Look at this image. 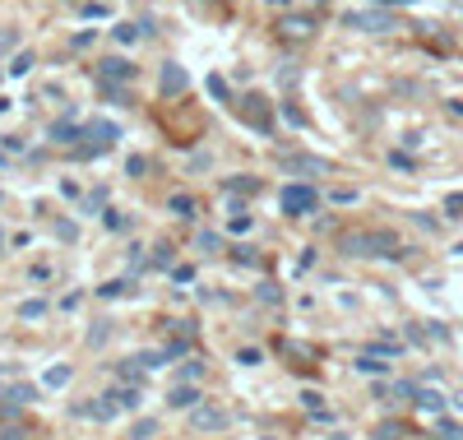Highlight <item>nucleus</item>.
I'll list each match as a JSON object with an SVG mask.
<instances>
[{
    "instance_id": "e433bc0d",
    "label": "nucleus",
    "mask_w": 463,
    "mask_h": 440,
    "mask_svg": "<svg viewBox=\"0 0 463 440\" xmlns=\"http://www.w3.org/2000/svg\"><path fill=\"white\" fill-rule=\"evenodd\" d=\"M370 5H380V10H385V5H408V0H370Z\"/></svg>"
},
{
    "instance_id": "0eeeda50",
    "label": "nucleus",
    "mask_w": 463,
    "mask_h": 440,
    "mask_svg": "<svg viewBox=\"0 0 463 440\" xmlns=\"http://www.w3.org/2000/svg\"><path fill=\"white\" fill-rule=\"evenodd\" d=\"M97 79H102V89H121V84H130V79H135V65L121 61V56H107V61H102V70H97Z\"/></svg>"
},
{
    "instance_id": "423d86ee",
    "label": "nucleus",
    "mask_w": 463,
    "mask_h": 440,
    "mask_svg": "<svg viewBox=\"0 0 463 440\" xmlns=\"http://www.w3.org/2000/svg\"><path fill=\"white\" fill-rule=\"evenodd\" d=\"M241 116H246V121L255 125L260 135H269V130H274V116H269V102H264L260 93H246V98H241Z\"/></svg>"
},
{
    "instance_id": "2eb2a0df",
    "label": "nucleus",
    "mask_w": 463,
    "mask_h": 440,
    "mask_svg": "<svg viewBox=\"0 0 463 440\" xmlns=\"http://www.w3.org/2000/svg\"><path fill=\"white\" fill-rule=\"evenodd\" d=\"M413 403H417L422 412H435V417L445 412V394H435V389H417V394H413Z\"/></svg>"
},
{
    "instance_id": "cd10ccee",
    "label": "nucleus",
    "mask_w": 463,
    "mask_h": 440,
    "mask_svg": "<svg viewBox=\"0 0 463 440\" xmlns=\"http://www.w3.org/2000/svg\"><path fill=\"white\" fill-rule=\"evenodd\" d=\"M278 297H283V292H278V283H260V302L264 306H274Z\"/></svg>"
},
{
    "instance_id": "c9c22d12",
    "label": "nucleus",
    "mask_w": 463,
    "mask_h": 440,
    "mask_svg": "<svg viewBox=\"0 0 463 440\" xmlns=\"http://www.w3.org/2000/svg\"><path fill=\"white\" fill-rule=\"evenodd\" d=\"M84 19H107V5H84Z\"/></svg>"
},
{
    "instance_id": "f257e3e1",
    "label": "nucleus",
    "mask_w": 463,
    "mask_h": 440,
    "mask_svg": "<svg viewBox=\"0 0 463 440\" xmlns=\"http://www.w3.org/2000/svg\"><path fill=\"white\" fill-rule=\"evenodd\" d=\"M339 250L352 259H375V255H403V246L394 232H343L339 237Z\"/></svg>"
},
{
    "instance_id": "58836bf2",
    "label": "nucleus",
    "mask_w": 463,
    "mask_h": 440,
    "mask_svg": "<svg viewBox=\"0 0 463 440\" xmlns=\"http://www.w3.org/2000/svg\"><path fill=\"white\" fill-rule=\"evenodd\" d=\"M0 246H5V237H0Z\"/></svg>"
},
{
    "instance_id": "bb28decb",
    "label": "nucleus",
    "mask_w": 463,
    "mask_h": 440,
    "mask_svg": "<svg viewBox=\"0 0 463 440\" xmlns=\"http://www.w3.org/2000/svg\"><path fill=\"white\" fill-rule=\"evenodd\" d=\"M153 264H162V269L171 264V246H167V241H162V246H153ZM171 269H176V264H171Z\"/></svg>"
},
{
    "instance_id": "5701e85b",
    "label": "nucleus",
    "mask_w": 463,
    "mask_h": 440,
    "mask_svg": "<svg viewBox=\"0 0 463 440\" xmlns=\"http://www.w3.org/2000/svg\"><path fill=\"white\" fill-rule=\"evenodd\" d=\"M209 93H214L218 102H227V98H232V89H227V79H218V75H209Z\"/></svg>"
},
{
    "instance_id": "6e6552de",
    "label": "nucleus",
    "mask_w": 463,
    "mask_h": 440,
    "mask_svg": "<svg viewBox=\"0 0 463 440\" xmlns=\"http://www.w3.org/2000/svg\"><path fill=\"white\" fill-rule=\"evenodd\" d=\"M278 33H283L287 42H306L310 33H315V19H306V15H283V19H278Z\"/></svg>"
},
{
    "instance_id": "f704fd0d",
    "label": "nucleus",
    "mask_w": 463,
    "mask_h": 440,
    "mask_svg": "<svg viewBox=\"0 0 463 440\" xmlns=\"http://www.w3.org/2000/svg\"><path fill=\"white\" fill-rule=\"evenodd\" d=\"M190 278H195V269H190V264H181V269H171V283H190Z\"/></svg>"
},
{
    "instance_id": "4be33fe9",
    "label": "nucleus",
    "mask_w": 463,
    "mask_h": 440,
    "mask_svg": "<svg viewBox=\"0 0 463 440\" xmlns=\"http://www.w3.org/2000/svg\"><path fill=\"white\" fill-rule=\"evenodd\" d=\"M28 70H32V51H19V56H15V61H10V75H28Z\"/></svg>"
},
{
    "instance_id": "412c9836",
    "label": "nucleus",
    "mask_w": 463,
    "mask_h": 440,
    "mask_svg": "<svg viewBox=\"0 0 463 440\" xmlns=\"http://www.w3.org/2000/svg\"><path fill=\"white\" fill-rule=\"evenodd\" d=\"M195 246H200L204 255H214V250H223V237H218V232H200V237H195Z\"/></svg>"
},
{
    "instance_id": "dca6fc26",
    "label": "nucleus",
    "mask_w": 463,
    "mask_h": 440,
    "mask_svg": "<svg viewBox=\"0 0 463 440\" xmlns=\"http://www.w3.org/2000/svg\"><path fill=\"white\" fill-rule=\"evenodd\" d=\"M111 398H116V408H139L144 385H121V389H111Z\"/></svg>"
},
{
    "instance_id": "2f4dec72",
    "label": "nucleus",
    "mask_w": 463,
    "mask_h": 440,
    "mask_svg": "<svg viewBox=\"0 0 463 440\" xmlns=\"http://www.w3.org/2000/svg\"><path fill=\"white\" fill-rule=\"evenodd\" d=\"M440 436L445 440H463V426L459 422H440Z\"/></svg>"
},
{
    "instance_id": "9d476101",
    "label": "nucleus",
    "mask_w": 463,
    "mask_h": 440,
    "mask_svg": "<svg viewBox=\"0 0 463 440\" xmlns=\"http://www.w3.org/2000/svg\"><path fill=\"white\" fill-rule=\"evenodd\" d=\"M75 412H79V417H93V422H111L121 408H116V398H111V394H102V398H93V403H79Z\"/></svg>"
},
{
    "instance_id": "473e14b6",
    "label": "nucleus",
    "mask_w": 463,
    "mask_h": 440,
    "mask_svg": "<svg viewBox=\"0 0 463 440\" xmlns=\"http://www.w3.org/2000/svg\"><path fill=\"white\" fill-rule=\"evenodd\" d=\"M125 172H130V176H144V172H149V158H130Z\"/></svg>"
},
{
    "instance_id": "4468645a",
    "label": "nucleus",
    "mask_w": 463,
    "mask_h": 440,
    "mask_svg": "<svg viewBox=\"0 0 463 440\" xmlns=\"http://www.w3.org/2000/svg\"><path fill=\"white\" fill-rule=\"evenodd\" d=\"M32 398H37V385H10L5 389V408H28Z\"/></svg>"
},
{
    "instance_id": "7ed1b4c3",
    "label": "nucleus",
    "mask_w": 463,
    "mask_h": 440,
    "mask_svg": "<svg viewBox=\"0 0 463 440\" xmlns=\"http://www.w3.org/2000/svg\"><path fill=\"white\" fill-rule=\"evenodd\" d=\"M84 139H88V144H79V158H93V153H107L111 144H116V139H121V130H116V125L111 121H93V125H84Z\"/></svg>"
},
{
    "instance_id": "b1692460",
    "label": "nucleus",
    "mask_w": 463,
    "mask_h": 440,
    "mask_svg": "<svg viewBox=\"0 0 463 440\" xmlns=\"http://www.w3.org/2000/svg\"><path fill=\"white\" fill-rule=\"evenodd\" d=\"M153 431H158V422H153V417H139L130 436H135V440H149V436H153Z\"/></svg>"
},
{
    "instance_id": "f03ea898",
    "label": "nucleus",
    "mask_w": 463,
    "mask_h": 440,
    "mask_svg": "<svg viewBox=\"0 0 463 440\" xmlns=\"http://www.w3.org/2000/svg\"><path fill=\"white\" fill-rule=\"evenodd\" d=\"M343 24L357 33H394L399 28V19L389 15V10H352V15H343Z\"/></svg>"
},
{
    "instance_id": "20e7f679",
    "label": "nucleus",
    "mask_w": 463,
    "mask_h": 440,
    "mask_svg": "<svg viewBox=\"0 0 463 440\" xmlns=\"http://www.w3.org/2000/svg\"><path fill=\"white\" fill-rule=\"evenodd\" d=\"M232 412L223 408V403H200V408L190 412V426L200 431V436H214V431H227Z\"/></svg>"
},
{
    "instance_id": "393cba45",
    "label": "nucleus",
    "mask_w": 463,
    "mask_h": 440,
    "mask_svg": "<svg viewBox=\"0 0 463 440\" xmlns=\"http://www.w3.org/2000/svg\"><path fill=\"white\" fill-rule=\"evenodd\" d=\"M19 315H23V320H42L46 315V302H23V306H19Z\"/></svg>"
},
{
    "instance_id": "a878e982",
    "label": "nucleus",
    "mask_w": 463,
    "mask_h": 440,
    "mask_svg": "<svg viewBox=\"0 0 463 440\" xmlns=\"http://www.w3.org/2000/svg\"><path fill=\"white\" fill-rule=\"evenodd\" d=\"M232 259H236V264H260V255H255L250 246H236V250H232Z\"/></svg>"
},
{
    "instance_id": "ddd939ff",
    "label": "nucleus",
    "mask_w": 463,
    "mask_h": 440,
    "mask_svg": "<svg viewBox=\"0 0 463 440\" xmlns=\"http://www.w3.org/2000/svg\"><path fill=\"white\" fill-rule=\"evenodd\" d=\"M79 139H84V125H51V144H61V149H79Z\"/></svg>"
},
{
    "instance_id": "1a4fd4ad",
    "label": "nucleus",
    "mask_w": 463,
    "mask_h": 440,
    "mask_svg": "<svg viewBox=\"0 0 463 440\" xmlns=\"http://www.w3.org/2000/svg\"><path fill=\"white\" fill-rule=\"evenodd\" d=\"M283 172H296V176H329V163H324V158H301V153H292V158H283Z\"/></svg>"
},
{
    "instance_id": "72a5a7b5",
    "label": "nucleus",
    "mask_w": 463,
    "mask_h": 440,
    "mask_svg": "<svg viewBox=\"0 0 463 440\" xmlns=\"http://www.w3.org/2000/svg\"><path fill=\"white\" fill-rule=\"evenodd\" d=\"M283 116H287V121H292V125H306V116H301V111H296L292 102H283Z\"/></svg>"
},
{
    "instance_id": "4c0bfd02",
    "label": "nucleus",
    "mask_w": 463,
    "mask_h": 440,
    "mask_svg": "<svg viewBox=\"0 0 463 440\" xmlns=\"http://www.w3.org/2000/svg\"><path fill=\"white\" fill-rule=\"evenodd\" d=\"M269 5H287V0H269Z\"/></svg>"
},
{
    "instance_id": "f3484780",
    "label": "nucleus",
    "mask_w": 463,
    "mask_h": 440,
    "mask_svg": "<svg viewBox=\"0 0 463 440\" xmlns=\"http://www.w3.org/2000/svg\"><path fill=\"white\" fill-rule=\"evenodd\" d=\"M357 371H366V376H385L389 362L380 357V352H361V357H357Z\"/></svg>"
},
{
    "instance_id": "a211bd4d",
    "label": "nucleus",
    "mask_w": 463,
    "mask_h": 440,
    "mask_svg": "<svg viewBox=\"0 0 463 440\" xmlns=\"http://www.w3.org/2000/svg\"><path fill=\"white\" fill-rule=\"evenodd\" d=\"M171 213L190 223V218H195V195H171Z\"/></svg>"
},
{
    "instance_id": "9b49d317",
    "label": "nucleus",
    "mask_w": 463,
    "mask_h": 440,
    "mask_svg": "<svg viewBox=\"0 0 463 440\" xmlns=\"http://www.w3.org/2000/svg\"><path fill=\"white\" fill-rule=\"evenodd\" d=\"M158 84H162V98H176V93H185L190 75H185L176 61H167V65H162V79H158Z\"/></svg>"
},
{
    "instance_id": "c85d7f7f",
    "label": "nucleus",
    "mask_w": 463,
    "mask_h": 440,
    "mask_svg": "<svg viewBox=\"0 0 463 440\" xmlns=\"http://www.w3.org/2000/svg\"><path fill=\"white\" fill-rule=\"evenodd\" d=\"M139 37V24H121V28H116V42H135Z\"/></svg>"
},
{
    "instance_id": "c756f323",
    "label": "nucleus",
    "mask_w": 463,
    "mask_h": 440,
    "mask_svg": "<svg viewBox=\"0 0 463 440\" xmlns=\"http://www.w3.org/2000/svg\"><path fill=\"white\" fill-rule=\"evenodd\" d=\"M403 436H408V431H403V426H394V422L380 426V440H403Z\"/></svg>"
},
{
    "instance_id": "aec40b11",
    "label": "nucleus",
    "mask_w": 463,
    "mask_h": 440,
    "mask_svg": "<svg viewBox=\"0 0 463 440\" xmlns=\"http://www.w3.org/2000/svg\"><path fill=\"white\" fill-rule=\"evenodd\" d=\"M65 380H70V366H51V371L42 376V385H46V389H61Z\"/></svg>"
},
{
    "instance_id": "7c9ffc66",
    "label": "nucleus",
    "mask_w": 463,
    "mask_h": 440,
    "mask_svg": "<svg viewBox=\"0 0 463 440\" xmlns=\"http://www.w3.org/2000/svg\"><path fill=\"white\" fill-rule=\"evenodd\" d=\"M445 213H449V218H463V195H449L445 199Z\"/></svg>"
},
{
    "instance_id": "39448f33",
    "label": "nucleus",
    "mask_w": 463,
    "mask_h": 440,
    "mask_svg": "<svg viewBox=\"0 0 463 440\" xmlns=\"http://www.w3.org/2000/svg\"><path fill=\"white\" fill-rule=\"evenodd\" d=\"M315 204H320L315 185H287V190H283V213H292V218H306V213H315Z\"/></svg>"
},
{
    "instance_id": "6ab92c4d",
    "label": "nucleus",
    "mask_w": 463,
    "mask_h": 440,
    "mask_svg": "<svg viewBox=\"0 0 463 440\" xmlns=\"http://www.w3.org/2000/svg\"><path fill=\"white\" fill-rule=\"evenodd\" d=\"M227 190H232V195H246V190L255 195V190H260V181H255V176H232Z\"/></svg>"
},
{
    "instance_id": "f8f14e48",
    "label": "nucleus",
    "mask_w": 463,
    "mask_h": 440,
    "mask_svg": "<svg viewBox=\"0 0 463 440\" xmlns=\"http://www.w3.org/2000/svg\"><path fill=\"white\" fill-rule=\"evenodd\" d=\"M167 403L171 408H200V389H195V385H171V394H167Z\"/></svg>"
}]
</instances>
